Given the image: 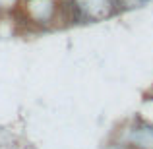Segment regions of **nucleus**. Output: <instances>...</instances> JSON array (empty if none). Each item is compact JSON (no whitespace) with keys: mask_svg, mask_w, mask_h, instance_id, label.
<instances>
[]
</instances>
